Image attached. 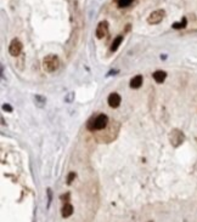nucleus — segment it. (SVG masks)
I'll list each match as a JSON object with an SVG mask.
<instances>
[{"mask_svg":"<svg viewBox=\"0 0 197 222\" xmlns=\"http://www.w3.org/2000/svg\"><path fill=\"white\" fill-rule=\"evenodd\" d=\"M74 178H76V174H74V172H69V175H68V177H67V183L71 184V183L73 182Z\"/></svg>","mask_w":197,"mask_h":222,"instance_id":"15","label":"nucleus"},{"mask_svg":"<svg viewBox=\"0 0 197 222\" xmlns=\"http://www.w3.org/2000/svg\"><path fill=\"white\" fill-rule=\"evenodd\" d=\"M186 23H187V21H186V18H183V21H181V22H175V23L173 24V28H175V29H180V28H185V27H186Z\"/></svg>","mask_w":197,"mask_h":222,"instance_id":"12","label":"nucleus"},{"mask_svg":"<svg viewBox=\"0 0 197 222\" xmlns=\"http://www.w3.org/2000/svg\"><path fill=\"white\" fill-rule=\"evenodd\" d=\"M45 102H46V100H45V97H43V96H35V104H38L39 107H43L44 104H45Z\"/></svg>","mask_w":197,"mask_h":222,"instance_id":"14","label":"nucleus"},{"mask_svg":"<svg viewBox=\"0 0 197 222\" xmlns=\"http://www.w3.org/2000/svg\"><path fill=\"white\" fill-rule=\"evenodd\" d=\"M117 3L119 7H127L133 3V0H117Z\"/></svg>","mask_w":197,"mask_h":222,"instance_id":"13","label":"nucleus"},{"mask_svg":"<svg viewBox=\"0 0 197 222\" xmlns=\"http://www.w3.org/2000/svg\"><path fill=\"white\" fill-rule=\"evenodd\" d=\"M167 78V73L164 70H156L153 73V79L158 83V84H162Z\"/></svg>","mask_w":197,"mask_h":222,"instance_id":"8","label":"nucleus"},{"mask_svg":"<svg viewBox=\"0 0 197 222\" xmlns=\"http://www.w3.org/2000/svg\"><path fill=\"white\" fill-rule=\"evenodd\" d=\"M62 216L63 217H69L71 215L73 214V206L71 204H66L63 208H62V211H61Z\"/></svg>","mask_w":197,"mask_h":222,"instance_id":"10","label":"nucleus"},{"mask_svg":"<svg viewBox=\"0 0 197 222\" xmlns=\"http://www.w3.org/2000/svg\"><path fill=\"white\" fill-rule=\"evenodd\" d=\"M120 102H122L120 96H119L118 94H116V92H113V94H111V95L109 96V104H110V107L117 108V107L120 104Z\"/></svg>","mask_w":197,"mask_h":222,"instance_id":"7","label":"nucleus"},{"mask_svg":"<svg viewBox=\"0 0 197 222\" xmlns=\"http://www.w3.org/2000/svg\"><path fill=\"white\" fill-rule=\"evenodd\" d=\"M43 67L46 72L51 73L55 72L60 67V60L56 55H48V56L43 60Z\"/></svg>","mask_w":197,"mask_h":222,"instance_id":"1","label":"nucleus"},{"mask_svg":"<svg viewBox=\"0 0 197 222\" xmlns=\"http://www.w3.org/2000/svg\"><path fill=\"white\" fill-rule=\"evenodd\" d=\"M48 195H49V200H48V206H49L50 203H51V189L50 188L48 189Z\"/></svg>","mask_w":197,"mask_h":222,"instance_id":"18","label":"nucleus"},{"mask_svg":"<svg viewBox=\"0 0 197 222\" xmlns=\"http://www.w3.org/2000/svg\"><path fill=\"white\" fill-rule=\"evenodd\" d=\"M164 16H166V11L164 10H155V11H152L149 15L147 23L149 24H158L159 22H162Z\"/></svg>","mask_w":197,"mask_h":222,"instance_id":"3","label":"nucleus"},{"mask_svg":"<svg viewBox=\"0 0 197 222\" xmlns=\"http://www.w3.org/2000/svg\"><path fill=\"white\" fill-rule=\"evenodd\" d=\"M9 52H10L11 56H19V55L22 52V43L19 39H13L10 43Z\"/></svg>","mask_w":197,"mask_h":222,"instance_id":"5","label":"nucleus"},{"mask_svg":"<svg viewBox=\"0 0 197 222\" xmlns=\"http://www.w3.org/2000/svg\"><path fill=\"white\" fill-rule=\"evenodd\" d=\"M107 123H109V118L105 114H100L97 115L95 119H91L88 124V127L90 130H102V129L106 127Z\"/></svg>","mask_w":197,"mask_h":222,"instance_id":"2","label":"nucleus"},{"mask_svg":"<svg viewBox=\"0 0 197 222\" xmlns=\"http://www.w3.org/2000/svg\"><path fill=\"white\" fill-rule=\"evenodd\" d=\"M74 97V94H73V92H71V94H69V96L68 97H66V101L67 102H71V101H72V98Z\"/></svg>","mask_w":197,"mask_h":222,"instance_id":"17","label":"nucleus"},{"mask_svg":"<svg viewBox=\"0 0 197 222\" xmlns=\"http://www.w3.org/2000/svg\"><path fill=\"white\" fill-rule=\"evenodd\" d=\"M122 41H123V35H118L117 38L113 40V43H112V45H111V47H110V50L112 51V52H114L118 47H119V45L122 44Z\"/></svg>","mask_w":197,"mask_h":222,"instance_id":"11","label":"nucleus"},{"mask_svg":"<svg viewBox=\"0 0 197 222\" xmlns=\"http://www.w3.org/2000/svg\"><path fill=\"white\" fill-rule=\"evenodd\" d=\"M109 33V22L107 21H102L97 24L96 28V38L97 39H102L103 36H106V34Z\"/></svg>","mask_w":197,"mask_h":222,"instance_id":"6","label":"nucleus"},{"mask_svg":"<svg viewBox=\"0 0 197 222\" xmlns=\"http://www.w3.org/2000/svg\"><path fill=\"white\" fill-rule=\"evenodd\" d=\"M169 138H170V143L174 146V147H178V146H180L183 142H184V140H185V136H184V134L180 131V130H173L172 132H170V135H169Z\"/></svg>","mask_w":197,"mask_h":222,"instance_id":"4","label":"nucleus"},{"mask_svg":"<svg viewBox=\"0 0 197 222\" xmlns=\"http://www.w3.org/2000/svg\"><path fill=\"white\" fill-rule=\"evenodd\" d=\"M142 85V77L141 75H135L130 80V87L132 89H139Z\"/></svg>","mask_w":197,"mask_h":222,"instance_id":"9","label":"nucleus"},{"mask_svg":"<svg viewBox=\"0 0 197 222\" xmlns=\"http://www.w3.org/2000/svg\"><path fill=\"white\" fill-rule=\"evenodd\" d=\"M3 109L4 110H9V112H12V107L10 104H4L3 106Z\"/></svg>","mask_w":197,"mask_h":222,"instance_id":"16","label":"nucleus"}]
</instances>
